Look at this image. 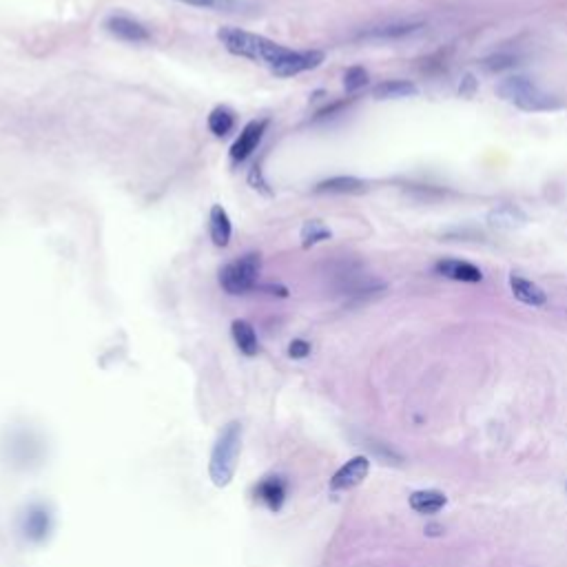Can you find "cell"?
Here are the masks:
<instances>
[{
    "mask_svg": "<svg viewBox=\"0 0 567 567\" xmlns=\"http://www.w3.org/2000/svg\"><path fill=\"white\" fill-rule=\"evenodd\" d=\"M218 40L229 53L253 60V62H262L268 69H273L284 55L291 51L288 47L277 45V42L268 40L264 36L237 29V27H222V29H218Z\"/></svg>",
    "mask_w": 567,
    "mask_h": 567,
    "instance_id": "cell-1",
    "label": "cell"
},
{
    "mask_svg": "<svg viewBox=\"0 0 567 567\" xmlns=\"http://www.w3.org/2000/svg\"><path fill=\"white\" fill-rule=\"evenodd\" d=\"M239 448H242V423L231 421L220 432L208 461V476L218 488H226L237 470Z\"/></svg>",
    "mask_w": 567,
    "mask_h": 567,
    "instance_id": "cell-2",
    "label": "cell"
},
{
    "mask_svg": "<svg viewBox=\"0 0 567 567\" xmlns=\"http://www.w3.org/2000/svg\"><path fill=\"white\" fill-rule=\"evenodd\" d=\"M496 93H499V98H503L505 102H512L514 107L523 111H549V109L561 107V102L554 95L541 91L526 76H514V78L503 80L499 87H496Z\"/></svg>",
    "mask_w": 567,
    "mask_h": 567,
    "instance_id": "cell-3",
    "label": "cell"
},
{
    "mask_svg": "<svg viewBox=\"0 0 567 567\" xmlns=\"http://www.w3.org/2000/svg\"><path fill=\"white\" fill-rule=\"evenodd\" d=\"M260 273H262V255L246 253L222 268L220 286L229 295H246L258 286Z\"/></svg>",
    "mask_w": 567,
    "mask_h": 567,
    "instance_id": "cell-4",
    "label": "cell"
},
{
    "mask_svg": "<svg viewBox=\"0 0 567 567\" xmlns=\"http://www.w3.org/2000/svg\"><path fill=\"white\" fill-rule=\"evenodd\" d=\"M335 288L346 297L361 300V297H373V295L384 293L386 284L373 275L363 273L357 264H344L335 273Z\"/></svg>",
    "mask_w": 567,
    "mask_h": 567,
    "instance_id": "cell-5",
    "label": "cell"
},
{
    "mask_svg": "<svg viewBox=\"0 0 567 567\" xmlns=\"http://www.w3.org/2000/svg\"><path fill=\"white\" fill-rule=\"evenodd\" d=\"M323 51L319 49H291L284 58L271 69V74H275L277 78H293L300 76L304 71L317 69L323 62Z\"/></svg>",
    "mask_w": 567,
    "mask_h": 567,
    "instance_id": "cell-6",
    "label": "cell"
},
{
    "mask_svg": "<svg viewBox=\"0 0 567 567\" xmlns=\"http://www.w3.org/2000/svg\"><path fill=\"white\" fill-rule=\"evenodd\" d=\"M266 126H268L266 120H253V122H248L244 126L242 133H239V138L233 142V147H231V160L233 162H244V160L251 158L253 151L260 147Z\"/></svg>",
    "mask_w": 567,
    "mask_h": 567,
    "instance_id": "cell-7",
    "label": "cell"
},
{
    "mask_svg": "<svg viewBox=\"0 0 567 567\" xmlns=\"http://www.w3.org/2000/svg\"><path fill=\"white\" fill-rule=\"evenodd\" d=\"M105 29L120 40H126V42H149L151 40V34L145 25L133 20V18H126V16H109L105 20Z\"/></svg>",
    "mask_w": 567,
    "mask_h": 567,
    "instance_id": "cell-8",
    "label": "cell"
},
{
    "mask_svg": "<svg viewBox=\"0 0 567 567\" xmlns=\"http://www.w3.org/2000/svg\"><path fill=\"white\" fill-rule=\"evenodd\" d=\"M368 470H371V461H368L366 457H354L335 472V476L331 481V488L333 490H350L354 486H359L366 479Z\"/></svg>",
    "mask_w": 567,
    "mask_h": 567,
    "instance_id": "cell-9",
    "label": "cell"
},
{
    "mask_svg": "<svg viewBox=\"0 0 567 567\" xmlns=\"http://www.w3.org/2000/svg\"><path fill=\"white\" fill-rule=\"evenodd\" d=\"M434 271L448 279L465 281V284H476L483 279V271H481L479 266L470 262H461V260H439L434 264Z\"/></svg>",
    "mask_w": 567,
    "mask_h": 567,
    "instance_id": "cell-10",
    "label": "cell"
},
{
    "mask_svg": "<svg viewBox=\"0 0 567 567\" xmlns=\"http://www.w3.org/2000/svg\"><path fill=\"white\" fill-rule=\"evenodd\" d=\"M509 291L516 297L521 304L526 306H534V308H541L547 304V293L538 286V284L521 277V275H509Z\"/></svg>",
    "mask_w": 567,
    "mask_h": 567,
    "instance_id": "cell-11",
    "label": "cell"
},
{
    "mask_svg": "<svg viewBox=\"0 0 567 567\" xmlns=\"http://www.w3.org/2000/svg\"><path fill=\"white\" fill-rule=\"evenodd\" d=\"M423 29L421 22H386L371 27L359 34V38H373V40H401L413 34H419Z\"/></svg>",
    "mask_w": 567,
    "mask_h": 567,
    "instance_id": "cell-12",
    "label": "cell"
},
{
    "mask_svg": "<svg viewBox=\"0 0 567 567\" xmlns=\"http://www.w3.org/2000/svg\"><path fill=\"white\" fill-rule=\"evenodd\" d=\"M208 233H211V239L215 246H220V248L229 246L231 235H233V224H231V218H229V213H226V208H222L220 204L211 208Z\"/></svg>",
    "mask_w": 567,
    "mask_h": 567,
    "instance_id": "cell-13",
    "label": "cell"
},
{
    "mask_svg": "<svg viewBox=\"0 0 567 567\" xmlns=\"http://www.w3.org/2000/svg\"><path fill=\"white\" fill-rule=\"evenodd\" d=\"M363 191H366V182L352 175H335V178L319 182L315 187V193H331V195H354Z\"/></svg>",
    "mask_w": 567,
    "mask_h": 567,
    "instance_id": "cell-14",
    "label": "cell"
},
{
    "mask_svg": "<svg viewBox=\"0 0 567 567\" xmlns=\"http://www.w3.org/2000/svg\"><path fill=\"white\" fill-rule=\"evenodd\" d=\"M231 333H233V339H235V344L237 348L242 350L246 357H255V354L260 352V342H258V333H255V328L244 321V319H235L231 323Z\"/></svg>",
    "mask_w": 567,
    "mask_h": 567,
    "instance_id": "cell-15",
    "label": "cell"
},
{
    "mask_svg": "<svg viewBox=\"0 0 567 567\" xmlns=\"http://www.w3.org/2000/svg\"><path fill=\"white\" fill-rule=\"evenodd\" d=\"M448 503L446 494L439 490H419L410 496V507L419 514H436Z\"/></svg>",
    "mask_w": 567,
    "mask_h": 567,
    "instance_id": "cell-16",
    "label": "cell"
},
{
    "mask_svg": "<svg viewBox=\"0 0 567 567\" xmlns=\"http://www.w3.org/2000/svg\"><path fill=\"white\" fill-rule=\"evenodd\" d=\"M417 93H419V87L415 82H408V80H384L373 89V95L377 98V100H390V98H410V95H417Z\"/></svg>",
    "mask_w": 567,
    "mask_h": 567,
    "instance_id": "cell-17",
    "label": "cell"
},
{
    "mask_svg": "<svg viewBox=\"0 0 567 567\" xmlns=\"http://www.w3.org/2000/svg\"><path fill=\"white\" fill-rule=\"evenodd\" d=\"M208 124V131L215 135V138H224V135H229L233 131V126H235V116H233V111L231 109H226V107H218V109H213L211 111V116L206 120Z\"/></svg>",
    "mask_w": 567,
    "mask_h": 567,
    "instance_id": "cell-18",
    "label": "cell"
},
{
    "mask_svg": "<svg viewBox=\"0 0 567 567\" xmlns=\"http://www.w3.org/2000/svg\"><path fill=\"white\" fill-rule=\"evenodd\" d=\"M258 494H260V499L271 507V509H279L284 499H286V490H284V483L277 479V476H271V479H266L264 483L258 488Z\"/></svg>",
    "mask_w": 567,
    "mask_h": 567,
    "instance_id": "cell-19",
    "label": "cell"
},
{
    "mask_svg": "<svg viewBox=\"0 0 567 567\" xmlns=\"http://www.w3.org/2000/svg\"><path fill=\"white\" fill-rule=\"evenodd\" d=\"M523 222H526V215H523L516 206H509V204H503L490 213V224L499 226V229H512V226L523 224Z\"/></svg>",
    "mask_w": 567,
    "mask_h": 567,
    "instance_id": "cell-20",
    "label": "cell"
},
{
    "mask_svg": "<svg viewBox=\"0 0 567 567\" xmlns=\"http://www.w3.org/2000/svg\"><path fill=\"white\" fill-rule=\"evenodd\" d=\"M333 233L328 226H323L321 222L317 220H308L304 226H302V246L304 248H310V246H315V244H321L326 242V239H331Z\"/></svg>",
    "mask_w": 567,
    "mask_h": 567,
    "instance_id": "cell-21",
    "label": "cell"
},
{
    "mask_svg": "<svg viewBox=\"0 0 567 567\" xmlns=\"http://www.w3.org/2000/svg\"><path fill=\"white\" fill-rule=\"evenodd\" d=\"M182 5H191V7H200V9H213V11H239L242 9V0H175Z\"/></svg>",
    "mask_w": 567,
    "mask_h": 567,
    "instance_id": "cell-22",
    "label": "cell"
},
{
    "mask_svg": "<svg viewBox=\"0 0 567 567\" xmlns=\"http://www.w3.org/2000/svg\"><path fill=\"white\" fill-rule=\"evenodd\" d=\"M368 80H371V78H368V71L363 67H350L346 71V76H344V87H346L348 93H352V91L363 89L368 84Z\"/></svg>",
    "mask_w": 567,
    "mask_h": 567,
    "instance_id": "cell-23",
    "label": "cell"
},
{
    "mask_svg": "<svg viewBox=\"0 0 567 567\" xmlns=\"http://www.w3.org/2000/svg\"><path fill=\"white\" fill-rule=\"evenodd\" d=\"M516 55L512 53H494L490 55V58L483 60V67L488 71H503V69H509V67H514L516 65Z\"/></svg>",
    "mask_w": 567,
    "mask_h": 567,
    "instance_id": "cell-24",
    "label": "cell"
},
{
    "mask_svg": "<svg viewBox=\"0 0 567 567\" xmlns=\"http://www.w3.org/2000/svg\"><path fill=\"white\" fill-rule=\"evenodd\" d=\"M288 354L293 359H304L310 354V344L304 342V339H295V342H291V346H288Z\"/></svg>",
    "mask_w": 567,
    "mask_h": 567,
    "instance_id": "cell-25",
    "label": "cell"
},
{
    "mask_svg": "<svg viewBox=\"0 0 567 567\" xmlns=\"http://www.w3.org/2000/svg\"><path fill=\"white\" fill-rule=\"evenodd\" d=\"M45 530H47V516L42 514V512L32 514V519H29V532L34 536H42V534H45Z\"/></svg>",
    "mask_w": 567,
    "mask_h": 567,
    "instance_id": "cell-26",
    "label": "cell"
},
{
    "mask_svg": "<svg viewBox=\"0 0 567 567\" xmlns=\"http://www.w3.org/2000/svg\"><path fill=\"white\" fill-rule=\"evenodd\" d=\"M474 89H476V80H474V76H465L463 82H461V87H459V93H461V95H472Z\"/></svg>",
    "mask_w": 567,
    "mask_h": 567,
    "instance_id": "cell-27",
    "label": "cell"
},
{
    "mask_svg": "<svg viewBox=\"0 0 567 567\" xmlns=\"http://www.w3.org/2000/svg\"><path fill=\"white\" fill-rule=\"evenodd\" d=\"M565 492H567V483H565Z\"/></svg>",
    "mask_w": 567,
    "mask_h": 567,
    "instance_id": "cell-28",
    "label": "cell"
}]
</instances>
